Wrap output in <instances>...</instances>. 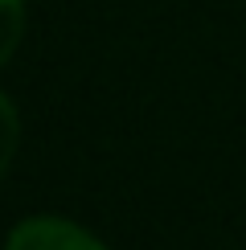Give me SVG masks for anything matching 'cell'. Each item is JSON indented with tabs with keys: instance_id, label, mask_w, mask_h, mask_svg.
I'll use <instances>...</instances> for the list:
<instances>
[{
	"instance_id": "1",
	"label": "cell",
	"mask_w": 246,
	"mask_h": 250,
	"mask_svg": "<svg viewBox=\"0 0 246 250\" xmlns=\"http://www.w3.org/2000/svg\"><path fill=\"white\" fill-rule=\"evenodd\" d=\"M8 250H107V246L66 217H25L8 234Z\"/></svg>"
},
{
	"instance_id": "2",
	"label": "cell",
	"mask_w": 246,
	"mask_h": 250,
	"mask_svg": "<svg viewBox=\"0 0 246 250\" xmlns=\"http://www.w3.org/2000/svg\"><path fill=\"white\" fill-rule=\"evenodd\" d=\"M20 33H25V0H0V66L17 54Z\"/></svg>"
},
{
	"instance_id": "3",
	"label": "cell",
	"mask_w": 246,
	"mask_h": 250,
	"mask_svg": "<svg viewBox=\"0 0 246 250\" xmlns=\"http://www.w3.org/2000/svg\"><path fill=\"white\" fill-rule=\"evenodd\" d=\"M17 144H20V115H17L13 99L0 95V176H4L8 164H13Z\"/></svg>"
}]
</instances>
